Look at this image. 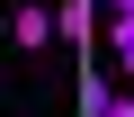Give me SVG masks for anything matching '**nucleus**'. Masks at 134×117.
<instances>
[{
  "label": "nucleus",
  "mask_w": 134,
  "mask_h": 117,
  "mask_svg": "<svg viewBox=\"0 0 134 117\" xmlns=\"http://www.w3.org/2000/svg\"><path fill=\"white\" fill-rule=\"evenodd\" d=\"M107 45H116V63H134V9H107Z\"/></svg>",
  "instance_id": "nucleus-3"
},
{
  "label": "nucleus",
  "mask_w": 134,
  "mask_h": 117,
  "mask_svg": "<svg viewBox=\"0 0 134 117\" xmlns=\"http://www.w3.org/2000/svg\"><path fill=\"white\" fill-rule=\"evenodd\" d=\"M98 117H134V90H107V108Z\"/></svg>",
  "instance_id": "nucleus-4"
},
{
  "label": "nucleus",
  "mask_w": 134,
  "mask_h": 117,
  "mask_svg": "<svg viewBox=\"0 0 134 117\" xmlns=\"http://www.w3.org/2000/svg\"><path fill=\"white\" fill-rule=\"evenodd\" d=\"M107 9H134V0H107Z\"/></svg>",
  "instance_id": "nucleus-5"
},
{
  "label": "nucleus",
  "mask_w": 134,
  "mask_h": 117,
  "mask_svg": "<svg viewBox=\"0 0 134 117\" xmlns=\"http://www.w3.org/2000/svg\"><path fill=\"white\" fill-rule=\"evenodd\" d=\"M54 36L81 45V36H90V0H63V9H54Z\"/></svg>",
  "instance_id": "nucleus-2"
},
{
  "label": "nucleus",
  "mask_w": 134,
  "mask_h": 117,
  "mask_svg": "<svg viewBox=\"0 0 134 117\" xmlns=\"http://www.w3.org/2000/svg\"><path fill=\"white\" fill-rule=\"evenodd\" d=\"M9 36H18L27 54H45V45H54V9H45V0H18V9H9Z\"/></svg>",
  "instance_id": "nucleus-1"
},
{
  "label": "nucleus",
  "mask_w": 134,
  "mask_h": 117,
  "mask_svg": "<svg viewBox=\"0 0 134 117\" xmlns=\"http://www.w3.org/2000/svg\"><path fill=\"white\" fill-rule=\"evenodd\" d=\"M125 81H134V63H125Z\"/></svg>",
  "instance_id": "nucleus-6"
}]
</instances>
